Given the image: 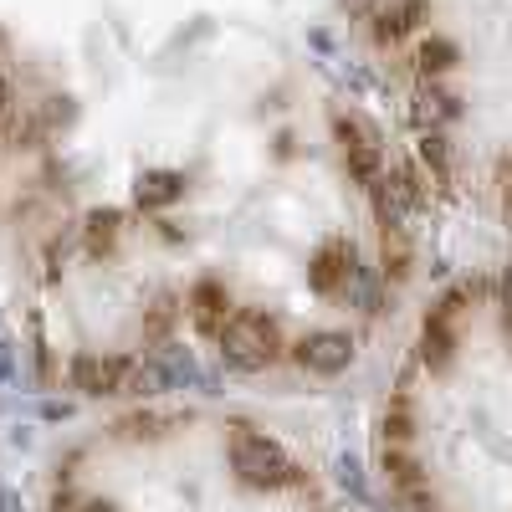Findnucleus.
<instances>
[{
  "label": "nucleus",
  "mask_w": 512,
  "mask_h": 512,
  "mask_svg": "<svg viewBox=\"0 0 512 512\" xmlns=\"http://www.w3.org/2000/svg\"><path fill=\"white\" fill-rule=\"evenodd\" d=\"M502 333L512 338V303H502Z\"/></svg>",
  "instance_id": "nucleus-23"
},
{
  "label": "nucleus",
  "mask_w": 512,
  "mask_h": 512,
  "mask_svg": "<svg viewBox=\"0 0 512 512\" xmlns=\"http://www.w3.org/2000/svg\"><path fill=\"white\" fill-rule=\"evenodd\" d=\"M410 272V241L405 231H384V277H405Z\"/></svg>",
  "instance_id": "nucleus-17"
},
{
  "label": "nucleus",
  "mask_w": 512,
  "mask_h": 512,
  "mask_svg": "<svg viewBox=\"0 0 512 512\" xmlns=\"http://www.w3.org/2000/svg\"><path fill=\"white\" fill-rule=\"evenodd\" d=\"M420 72L425 77H436V72H451L456 67V41H446V36H431V41H425V47H420Z\"/></svg>",
  "instance_id": "nucleus-15"
},
{
  "label": "nucleus",
  "mask_w": 512,
  "mask_h": 512,
  "mask_svg": "<svg viewBox=\"0 0 512 512\" xmlns=\"http://www.w3.org/2000/svg\"><path fill=\"white\" fill-rule=\"evenodd\" d=\"M354 303L364 308V313H379L384 308V292H379V277L369 272V267H354V277H349V287H344Z\"/></svg>",
  "instance_id": "nucleus-16"
},
{
  "label": "nucleus",
  "mask_w": 512,
  "mask_h": 512,
  "mask_svg": "<svg viewBox=\"0 0 512 512\" xmlns=\"http://www.w3.org/2000/svg\"><path fill=\"white\" fill-rule=\"evenodd\" d=\"M333 134H338V144H344V154H349L354 180L374 185L379 169H384V139H379V128L364 113H354V108H338L333 113Z\"/></svg>",
  "instance_id": "nucleus-3"
},
{
  "label": "nucleus",
  "mask_w": 512,
  "mask_h": 512,
  "mask_svg": "<svg viewBox=\"0 0 512 512\" xmlns=\"http://www.w3.org/2000/svg\"><path fill=\"white\" fill-rule=\"evenodd\" d=\"M338 482L364 497V472H359V461H354V456H338Z\"/></svg>",
  "instance_id": "nucleus-21"
},
{
  "label": "nucleus",
  "mask_w": 512,
  "mask_h": 512,
  "mask_svg": "<svg viewBox=\"0 0 512 512\" xmlns=\"http://www.w3.org/2000/svg\"><path fill=\"white\" fill-rule=\"evenodd\" d=\"M420 159H425V164L436 169V180H441V185L451 180V149H446V139L436 134V128H431V134L420 139Z\"/></svg>",
  "instance_id": "nucleus-18"
},
{
  "label": "nucleus",
  "mask_w": 512,
  "mask_h": 512,
  "mask_svg": "<svg viewBox=\"0 0 512 512\" xmlns=\"http://www.w3.org/2000/svg\"><path fill=\"white\" fill-rule=\"evenodd\" d=\"M379 466H384V477H390V487H395V492H405V487H420V482H425L420 461H415L405 446H384Z\"/></svg>",
  "instance_id": "nucleus-11"
},
{
  "label": "nucleus",
  "mask_w": 512,
  "mask_h": 512,
  "mask_svg": "<svg viewBox=\"0 0 512 512\" xmlns=\"http://www.w3.org/2000/svg\"><path fill=\"white\" fill-rule=\"evenodd\" d=\"M420 359H425V369H431V374H446L451 369V359H456L451 318H441V313L425 318V328H420Z\"/></svg>",
  "instance_id": "nucleus-9"
},
{
  "label": "nucleus",
  "mask_w": 512,
  "mask_h": 512,
  "mask_svg": "<svg viewBox=\"0 0 512 512\" xmlns=\"http://www.w3.org/2000/svg\"><path fill=\"white\" fill-rule=\"evenodd\" d=\"M456 113H461V108H456L451 93H420V108H415L420 123H446V118H456Z\"/></svg>",
  "instance_id": "nucleus-19"
},
{
  "label": "nucleus",
  "mask_w": 512,
  "mask_h": 512,
  "mask_svg": "<svg viewBox=\"0 0 512 512\" xmlns=\"http://www.w3.org/2000/svg\"><path fill=\"white\" fill-rule=\"evenodd\" d=\"M134 200H139V210L175 205V200H185V175L180 169H149V175H139V185H134Z\"/></svg>",
  "instance_id": "nucleus-10"
},
{
  "label": "nucleus",
  "mask_w": 512,
  "mask_h": 512,
  "mask_svg": "<svg viewBox=\"0 0 512 512\" xmlns=\"http://www.w3.org/2000/svg\"><path fill=\"white\" fill-rule=\"evenodd\" d=\"M221 359L231 364V369H246V374H256V369H267L277 354H282V338H277V323L262 313V308H236V318L221 328Z\"/></svg>",
  "instance_id": "nucleus-2"
},
{
  "label": "nucleus",
  "mask_w": 512,
  "mask_h": 512,
  "mask_svg": "<svg viewBox=\"0 0 512 512\" xmlns=\"http://www.w3.org/2000/svg\"><path fill=\"white\" fill-rule=\"evenodd\" d=\"M118 226H123L118 210H93V216H88V251L93 256H108L118 246Z\"/></svg>",
  "instance_id": "nucleus-12"
},
{
  "label": "nucleus",
  "mask_w": 512,
  "mask_h": 512,
  "mask_svg": "<svg viewBox=\"0 0 512 512\" xmlns=\"http://www.w3.org/2000/svg\"><path fill=\"white\" fill-rule=\"evenodd\" d=\"M128 369H134V359L77 354L67 374H72V390H82V395H123V384H128Z\"/></svg>",
  "instance_id": "nucleus-6"
},
{
  "label": "nucleus",
  "mask_w": 512,
  "mask_h": 512,
  "mask_svg": "<svg viewBox=\"0 0 512 512\" xmlns=\"http://www.w3.org/2000/svg\"><path fill=\"white\" fill-rule=\"evenodd\" d=\"M425 16H431V0H369V21L379 41L410 36L415 26H425Z\"/></svg>",
  "instance_id": "nucleus-7"
},
{
  "label": "nucleus",
  "mask_w": 512,
  "mask_h": 512,
  "mask_svg": "<svg viewBox=\"0 0 512 512\" xmlns=\"http://www.w3.org/2000/svg\"><path fill=\"white\" fill-rule=\"evenodd\" d=\"M6 108H11V82L0 77V118H6Z\"/></svg>",
  "instance_id": "nucleus-22"
},
{
  "label": "nucleus",
  "mask_w": 512,
  "mask_h": 512,
  "mask_svg": "<svg viewBox=\"0 0 512 512\" xmlns=\"http://www.w3.org/2000/svg\"><path fill=\"white\" fill-rule=\"evenodd\" d=\"M169 323H175V297H159V303H154V313H149V323H144V338H149V344H159V338L169 333Z\"/></svg>",
  "instance_id": "nucleus-20"
},
{
  "label": "nucleus",
  "mask_w": 512,
  "mask_h": 512,
  "mask_svg": "<svg viewBox=\"0 0 512 512\" xmlns=\"http://www.w3.org/2000/svg\"><path fill=\"white\" fill-rule=\"evenodd\" d=\"M415 436V415H410V400L395 395L390 410H384V446H405Z\"/></svg>",
  "instance_id": "nucleus-13"
},
{
  "label": "nucleus",
  "mask_w": 512,
  "mask_h": 512,
  "mask_svg": "<svg viewBox=\"0 0 512 512\" xmlns=\"http://www.w3.org/2000/svg\"><path fill=\"white\" fill-rule=\"evenodd\" d=\"M190 318H195V328H200V333L221 338V328L236 318V308H231V292H226L216 277L195 282V292H190Z\"/></svg>",
  "instance_id": "nucleus-8"
},
{
  "label": "nucleus",
  "mask_w": 512,
  "mask_h": 512,
  "mask_svg": "<svg viewBox=\"0 0 512 512\" xmlns=\"http://www.w3.org/2000/svg\"><path fill=\"white\" fill-rule=\"evenodd\" d=\"M231 466H236V477H241L246 487H262V492H277V487H297V482H303L297 461H292L277 441L246 431V425H236V431H231Z\"/></svg>",
  "instance_id": "nucleus-1"
},
{
  "label": "nucleus",
  "mask_w": 512,
  "mask_h": 512,
  "mask_svg": "<svg viewBox=\"0 0 512 512\" xmlns=\"http://www.w3.org/2000/svg\"><path fill=\"white\" fill-rule=\"evenodd\" d=\"M354 267H359L354 246H349L344 236H333V241L318 246V256L308 262V287H313L318 297H333V292H344V287H349Z\"/></svg>",
  "instance_id": "nucleus-4"
},
{
  "label": "nucleus",
  "mask_w": 512,
  "mask_h": 512,
  "mask_svg": "<svg viewBox=\"0 0 512 512\" xmlns=\"http://www.w3.org/2000/svg\"><path fill=\"white\" fill-rule=\"evenodd\" d=\"M507 210H512V185H507Z\"/></svg>",
  "instance_id": "nucleus-24"
},
{
  "label": "nucleus",
  "mask_w": 512,
  "mask_h": 512,
  "mask_svg": "<svg viewBox=\"0 0 512 512\" xmlns=\"http://www.w3.org/2000/svg\"><path fill=\"white\" fill-rule=\"evenodd\" d=\"M297 364L313 369V374H344L354 364V338L338 333V328H318L297 344Z\"/></svg>",
  "instance_id": "nucleus-5"
},
{
  "label": "nucleus",
  "mask_w": 512,
  "mask_h": 512,
  "mask_svg": "<svg viewBox=\"0 0 512 512\" xmlns=\"http://www.w3.org/2000/svg\"><path fill=\"white\" fill-rule=\"evenodd\" d=\"M164 425H180V415H154V410H139V415H123V420H118V436L144 441V436H164Z\"/></svg>",
  "instance_id": "nucleus-14"
}]
</instances>
